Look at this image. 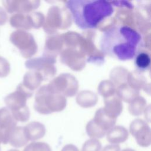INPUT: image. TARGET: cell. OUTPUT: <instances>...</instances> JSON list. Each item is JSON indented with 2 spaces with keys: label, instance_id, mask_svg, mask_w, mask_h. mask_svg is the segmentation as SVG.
I'll use <instances>...</instances> for the list:
<instances>
[{
  "label": "cell",
  "instance_id": "cell-1",
  "mask_svg": "<svg viewBox=\"0 0 151 151\" xmlns=\"http://www.w3.org/2000/svg\"><path fill=\"white\" fill-rule=\"evenodd\" d=\"M142 35L126 25H117L104 31L100 40L101 51L120 61L134 59L143 47Z\"/></svg>",
  "mask_w": 151,
  "mask_h": 151
},
{
  "label": "cell",
  "instance_id": "cell-2",
  "mask_svg": "<svg viewBox=\"0 0 151 151\" xmlns=\"http://www.w3.org/2000/svg\"><path fill=\"white\" fill-rule=\"evenodd\" d=\"M65 6L75 24L82 29L95 28L114 12L112 3L103 0H71Z\"/></svg>",
  "mask_w": 151,
  "mask_h": 151
},
{
  "label": "cell",
  "instance_id": "cell-3",
  "mask_svg": "<svg viewBox=\"0 0 151 151\" xmlns=\"http://www.w3.org/2000/svg\"><path fill=\"white\" fill-rule=\"evenodd\" d=\"M150 63L149 55L145 52H140L134 58V64L136 67L140 71L146 70Z\"/></svg>",
  "mask_w": 151,
  "mask_h": 151
},
{
  "label": "cell",
  "instance_id": "cell-4",
  "mask_svg": "<svg viewBox=\"0 0 151 151\" xmlns=\"http://www.w3.org/2000/svg\"><path fill=\"white\" fill-rule=\"evenodd\" d=\"M28 141L27 135L24 134L20 131L17 132L9 136L8 139V142L9 144L16 148H19L25 145Z\"/></svg>",
  "mask_w": 151,
  "mask_h": 151
},
{
  "label": "cell",
  "instance_id": "cell-5",
  "mask_svg": "<svg viewBox=\"0 0 151 151\" xmlns=\"http://www.w3.org/2000/svg\"><path fill=\"white\" fill-rule=\"evenodd\" d=\"M127 138V132L121 129H116L110 132L108 136L107 140L109 142L113 144H117L124 142Z\"/></svg>",
  "mask_w": 151,
  "mask_h": 151
},
{
  "label": "cell",
  "instance_id": "cell-6",
  "mask_svg": "<svg viewBox=\"0 0 151 151\" xmlns=\"http://www.w3.org/2000/svg\"><path fill=\"white\" fill-rule=\"evenodd\" d=\"M23 151H51V149L47 143L34 142L27 146Z\"/></svg>",
  "mask_w": 151,
  "mask_h": 151
},
{
  "label": "cell",
  "instance_id": "cell-7",
  "mask_svg": "<svg viewBox=\"0 0 151 151\" xmlns=\"http://www.w3.org/2000/svg\"><path fill=\"white\" fill-rule=\"evenodd\" d=\"M81 151H101V145L97 140H89L84 143Z\"/></svg>",
  "mask_w": 151,
  "mask_h": 151
},
{
  "label": "cell",
  "instance_id": "cell-8",
  "mask_svg": "<svg viewBox=\"0 0 151 151\" xmlns=\"http://www.w3.org/2000/svg\"><path fill=\"white\" fill-rule=\"evenodd\" d=\"M120 147L118 145H109L106 146L101 151H120Z\"/></svg>",
  "mask_w": 151,
  "mask_h": 151
},
{
  "label": "cell",
  "instance_id": "cell-9",
  "mask_svg": "<svg viewBox=\"0 0 151 151\" xmlns=\"http://www.w3.org/2000/svg\"><path fill=\"white\" fill-rule=\"evenodd\" d=\"M61 151H79V150L76 146L71 144H69L64 146Z\"/></svg>",
  "mask_w": 151,
  "mask_h": 151
},
{
  "label": "cell",
  "instance_id": "cell-10",
  "mask_svg": "<svg viewBox=\"0 0 151 151\" xmlns=\"http://www.w3.org/2000/svg\"><path fill=\"white\" fill-rule=\"evenodd\" d=\"M122 151H135V150L132 149H130V148H127V149H125L123 150Z\"/></svg>",
  "mask_w": 151,
  "mask_h": 151
},
{
  "label": "cell",
  "instance_id": "cell-11",
  "mask_svg": "<svg viewBox=\"0 0 151 151\" xmlns=\"http://www.w3.org/2000/svg\"><path fill=\"white\" fill-rule=\"evenodd\" d=\"M8 151H19V150H17V149H12L9 150Z\"/></svg>",
  "mask_w": 151,
  "mask_h": 151
},
{
  "label": "cell",
  "instance_id": "cell-12",
  "mask_svg": "<svg viewBox=\"0 0 151 151\" xmlns=\"http://www.w3.org/2000/svg\"><path fill=\"white\" fill-rule=\"evenodd\" d=\"M0 151H1V147H0Z\"/></svg>",
  "mask_w": 151,
  "mask_h": 151
}]
</instances>
